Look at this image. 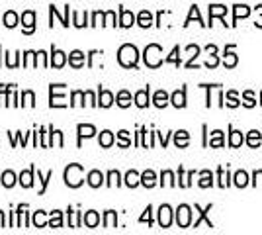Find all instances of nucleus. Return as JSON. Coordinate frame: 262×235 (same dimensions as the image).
Wrapping results in <instances>:
<instances>
[{
  "label": "nucleus",
  "instance_id": "nucleus-4",
  "mask_svg": "<svg viewBox=\"0 0 262 235\" xmlns=\"http://www.w3.org/2000/svg\"><path fill=\"white\" fill-rule=\"evenodd\" d=\"M241 139H243V137H241L239 132H233V145H239Z\"/></svg>",
  "mask_w": 262,
  "mask_h": 235
},
{
  "label": "nucleus",
  "instance_id": "nucleus-1",
  "mask_svg": "<svg viewBox=\"0 0 262 235\" xmlns=\"http://www.w3.org/2000/svg\"><path fill=\"white\" fill-rule=\"evenodd\" d=\"M188 222H190V208L188 206H180V210H178V224L188 225Z\"/></svg>",
  "mask_w": 262,
  "mask_h": 235
},
{
  "label": "nucleus",
  "instance_id": "nucleus-5",
  "mask_svg": "<svg viewBox=\"0 0 262 235\" xmlns=\"http://www.w3.org/2000/svg\"><path fill=\"white\" fill-rule=\"evenodd\" d=\"M256 139H258V132H251V137H249V141H251L252 145L256 143Z\"/></svg>",
  "mask_w": 262,
  "mask_h": 235
},
{
  "label": "nucleus",
  "instance_id": "nucleus-2",
  "mask_svg": "<svg viewBox=\"0 0 262 235\" xmlns=\"http://www.w3.org/2000/svg\"><path fill=\"white\" fill-rule=\"evenodd\" d=\"M170 210H168V208H163V210H161V224L163 225H168V222H170Z\"/></svg>",
  "mask_w": 262,
  "mask_h": 235
},
{
  "label": "nucleus",
  "instance_id": "nucleus-3",
  "mask_svg": "<svg viewBox=\"0 0 262 235\" xmlns=\"http://www.w3.org/2000/svg\"><path fill=\"white\" fill-rule=\"evenodd\" d=\"M237 184H239V186H245V184H247V175L237 173Z\"/></svg>",
  "mask_w": 262,
  "mask_h": 235
}]
</instances>
